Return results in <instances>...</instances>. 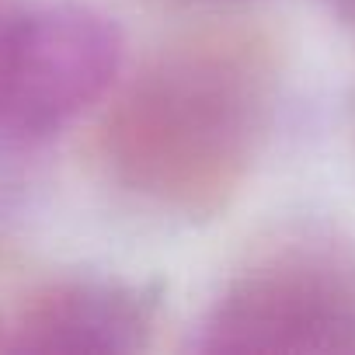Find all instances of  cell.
<instances>
[{"label":"cell","instance_id":"obj_5","mask_svg":"<svg viewBox=\"0 0 355 355\" xmlns=\"http://www.w3.org/2000/svg\"><path fill=\"white\" fill-rule=\"evenodd\" d=\"M327 4L341 15V18H348V21H355V0H327Z\"/></svg>","mask_w":355,"mask_h":355},{"label":"cell","instance_id":"obj_3","mask_svg":"<svg viewBox=\"0 0 355 355\" xmlns=\"http://www.w3.org/2000/svg\"><path fill=\"white\" fill-rule=\"evenodd\" d=\"M125 77V35L84 0H46L0 18V139L46 143Z\"/></svg>","mask_w":355,"mask_h":355},{"label":"cell","instance_id":"obj_1","mask_svg":"<svg viewBox=\"0 0 355 355\" xmlns=\"http://www.w3.org/2000/svg\"><path fill=\"white\" fill-rule=\"evenodd\" d=\"M275 94V60L254 32L213 28L171 42L108 98L101 157L112 182L157 213H223L268 146Z\"/></svg>","mask_w":355,"mask_h":355},{"label":"cell","instance_id":"obj_7","mask_svg":"<svg viewBox=\"0 0 355 355\" xmlns=\"http://www.w3.org/2000/svg\"><path fill=\"white\" fill-rule=\"evenodd\" d=\"M213 4H227V0H213Z\"/></svg>","mask_w":355,"mask_h":355},{"label":"cell","instance_id":"obj_4","mask_svg":"<svg viewBox=\"0 0 355 355\" xmlns=\"http://www.w3.org/2000/svg\"><path fill=\"white\" fill-rule=\"evenodd\" d=\"M157 289L129 279L73 275L39 286L8 313V352L132 355L153 345Z\"/></svg>","mask_w":355,"mask_h":355},{"label":"cell","instance_id":"obj_2","mask_svg":"<svg viewBox=\"0 0 355 355\" xmlns=\"http://www.w3.org/2000/svg\"><path fill=\"white\" fill-rule=\"evenodd\" d=\"M196 352H355V248L293 237L251 254L192 331Z\"/></svg>","mask_w":355,"mask_h":355},{"label":"cell","instance_id":"obj_6","mask_svg":"<svg viewBox=\"0 0 355 355\" xmlns=\"http://www.w3.org/2000/svg\"><path fill=\"white\" fill-rule=\"evenodd\" d=\"M0 352H8V313H0Z\"/></svg>","mask_w":355,"mask_h":355}]
</instances>
